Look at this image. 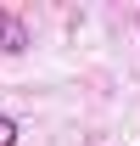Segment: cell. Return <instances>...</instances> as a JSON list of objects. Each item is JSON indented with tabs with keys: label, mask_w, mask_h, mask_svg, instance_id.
I'll list each match as a JSON object with an SVG mask.
<instances>
[{
	"label": "cell",
	"mask_w": 140,
	"mask_h": 146,
	"mask_svg": "<svg viewBox=\"0 0 140 146\" xmlns=\"http://www.w3.org/2000/svg\"><path fill=\"white\" fill-rule=\"evenodd\" d=\"M0 146H17V124H11L6 112H0Z\"/></svg>",
	"instance_id": "cell-2"
},
{
	"label": "cell",
	"mask_w": 140,
	"mask_h": 146,
	"mask_svg": "<svg viewBox=\"0 0 140 146\" xmlns=\"http://www.w3.org/2000/svg\"><path fill=\"white\" fill-rule=\"evenodd\" d=\"M0 51H6V56L28 51V28H22V17H17V11H0Z\"/></svg>",
	"instance_id": "cell-1"
}]
</instances>
